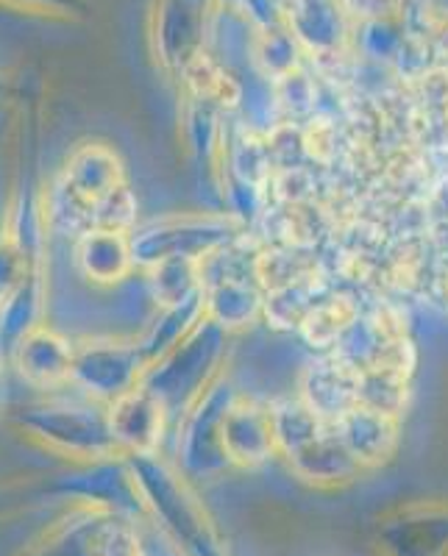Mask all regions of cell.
Instances as JSON below:
<instances>
[{"label": "cell", "instance_id": "6da1fadb", "mask_svg": "<svg viewBox=\"0 0 448 556\" xmlns=\"http://www.w3.org/2000/svg\"><path fill=\"white\" fill-rule=\"evenodd\" d=\"M12 426L34 448L67 459L70 465L126 456L109 429L107 406L98 401H39L20 406Z\"/></svg>", "mask_w": 448, "mask_h": 556}, {"label": "cell", "instance_id": "7a4b0ae2", "mask_svg": "<svg viewBox=\"0 0 448 556\" xmlns=\"http://www.w3.org/2000/svg\"><path fill=\"white\" fill-rule=\"evenodd\" d=\"M221 14V0H151L148 3V53L167 81L182 84L192 64L212 53Z\"/></svg>", "mask_w": 448, "mask_h": 556}, {"label": "cell", "instance_id": "3957f363", "mask_svg": "<svg viewBox=\"0 0 448 556\" xmlns=\"http://www.w3.org/2000/svg\"><path fill=\"white\" fill-rule=\"evenodd\" d=\"M246 235V223L234 215L217 212H187V215H164L157 220L139 223L132 231V248L137 270L167 260L203 262L221 248L232 245Z\"/></svg>", "mask_w": 448, "mask_h": 556}, {"label": "cell", "instance_id": "277c9868", "mask_svg": "<svg viewBox=\"0 0 448 556\" xmlns=\"http://www.w3.org/2000/svg\"><path fill=\"white\" fill-rule=\"evenodd\" d=\"M228 340L232 334L203 317L201 326L182 345H176L171 354L148 367L142 384L162 399L171 415L173 412L182 415L217 376L226 374L223 365L228 356Z\"/></svg>", "mask_w": 448, "mask_h": 556}, {"label": "cell", "instance_id": "5b68a950", "mask_svg": "<svg viewBox=\"0 0 448 556\" xmlns=\"http://www.w3.org/2000/svg\"><path fill=\"white\" fill-rule=\"evenodd\" d=\"M128 462L142 495V506L151 509L184 545L203 548V554L212 551V529L203 520L192 490L171 462H164L159 454L128 456Z\"/></svg>", "mask_w": 448, "mask_h": 556}, {"label": "cell", "instance_id": "8992f818", "mask_svg": "<svg viewBox=\"0 0 448 556\" xmlns=\"http://www.w3.org/2000/svg\"><path fill=\"white\" fill-rule=\"evenodd\" d=\"M237 395L240 390L226 374H221L178 415L176 454L187 473H215L232 465L223 451V417Z\"/></svg>", "mask_w": 448, "mask_h": 556}, {"label": "cell", "instance_id": "52a82bcc", "mask_svg": "<svg viewBox=\"0 0 448 556\" xmlns=\"http://www.w3.org/2000/svg\"><path fill=\"white\" fill-rule=\"evenodd\" d=\"M146 374L148 365L134 337H89L76 342L70 387L109 406L123 392L142 384Z\"/></svg>", "mask_w": 448, "mask_h": 556}, {"label": "cell", "instance_id": "ba28073f", "mask_svg": "<svg viewBox=\"0 0 448 556\" xmlns=\"http://www.w3.org/2000/svg\"><path fill=\"white\" fill-rule=\"evenodd\" d=\"M287 28L315 67L353 56V20L343 0H287Z\"/></svg>", "mask_w": 448, "mask_h": 556}, {"label": "cell", "instance_id": "9c48e42d", "mask_svg": "<svg viewBox=\"0 0 448 556\" xmlns=\"http://www.w3.org/2000/svg\"><path fill=\"white\" fill-rule=\"evenodd\" d=\"M73 356H76V342L67 340L62 331L51 329L48 323H39L32 331H26L9 351V359L20 379L39 392H53L70 384Z\"/></svg>", "mask_w": 448, "mask_h": 556}, {"label": "cell", "instance_id": "30bf717a", "mask_svg": "<svg viewBox=\"0 0 448 556\" xmlns=\"http://www.w3.org/2000/svg\"><path fill=\"white\" fill-rule=\"evenodd\" d=\"M109 429L126 456L159 454L162 440L167 434L171 409L153 395L146 384L123 392L107 406Z\"/></svg>", "mask_w": 448, "mask_h": 556}, {"label": "cell", "instance_id": "8fae6325", "mask_svg": "<svg viewBox=\"0 0 448 556\" xmlns=\"http://www.w3.org/2000/svg\"><path fill=\"white\" fill-rule=\"evenodd\" d=\"M296 395L326 424H337L360 404V370L337 354H318L301 367Z\"/></svg>", "mask_w": 448, "mask_h": 556}, {"label": "cell", "instance_id": "7c38bea8", "mask_svg": "<svg viewBox=\"0 0 448 556\" xmlns=\"http://www.w3.org/2000/svg\"><path fill=\"white\" fill-rule=\"evenodd\" d=\"M57 184L70 195L82 201L84 206H96L101 198L123 187L126 181V165H123L121 153L114 151L107 142L87 139L78 142L64 159L62 170H59Z\"/></svg>", "mask_w": 448, "mask_h": 556}, {"label": "cell", "instance_id": "4fadbf2b", "mask_svg": "<svg viewBox=\"0 0 448 556\" xmlns=\"http://www.w3.org/2000/svg\"><path fill=\"white\" fill-rule=\"evenodd\" d=\"M223 451L237 468H257L278 454L273 437L271 404L237 395L223 417Z\"/></svg>", "mask_w": 448, "mask_h": 556}, {"label": "cell", "instance_id": "5bb4252c", "mask_svg": "<svg viewBox=\"0 0 448 556\" xmlns=\"http://www.w3.org/2000/svg\"><path fill=\"white\" fill-rule=\"evenodd\" d=\"M73 262L89 285L107 287V290L126 285L134 273H139L134 262L132 235L103 231V228H92L73 242Z\"/></svg>", "mask_w": 448, "mask_h": 556}, {"label": "cell", "instance_id": "9a60e30c", "mask_svg": "<svg viewBox=\"0 0 448 556\" xmlns=\"http://www.w3.org/2000/svg\"><path fill=\"white\" fill-rule=\"evenodd\" d=\"M203 317L226 334H242L265 320V287L259 278H217L203 285Z\"/></svg>", "mask_w": 448, "mask_h": 556}, {"label": "cell", "instance_id": "2e32d148", "mask_svg": "<svg viewBox=\"0 0 448 556\" xmlns=\"http://www.w3.org/2000/svg\"><path fill=\"white\" fill-rule=\"evenodd\" d=\"M332 426L362 468L390 459L398 448V437H401V417L362 404L353 406Z\"/></svg>", "mask_w": 448, "mask_h": 556}, {"label": "cell", "instance_id": "e0dca14e", "mask_svg": "<svg viewBox=\"0 0 448 556\" xmlns=\"http://www.w3.org/2000/svg\"><path fill=\"white\" fill-rule=\"evenodd\" d=\"M203 320V292L201 295L184 301L176 306H162V309L153 312V317H148L146 329L139 331L134 340H137L139 354L146 359L148 367L157 365L162 356H167L176 345H182L192 331L201 326Z\"/></svg>", "mask_w": 448, "mask_h": 556}, {"label": "cell", "instance_id": "ac0fdd59", "mask_svg": "<svg viewBox=\"0 0 448 556\" xmlns=\"http://www.w3.org/2000/svg\"><path fill=\"white\" fill-rule=\"evenodd\" d=\"M287 459H290L293 470L312 484H343L362 470L360 462L353 459L351 451L337 437L335 426H328L323 434H318L303 448L293 451Z\"/></svg>", "mask_w": 448, "mask_h": 556}, {"label": "cell", "instance_id": "d6986e66", "mask_svg": "<svg viewBox=\"0 0 448 556\" xmlns=\"http://www.w3.org/2000/svg\"><path fill=\"white\" fill-rule=\"evenodd\" d=\"M360 315V304H357L351 295L326 292V295L312 306L310 315L303 317L298 337H301L312 351H318V354H332Z\"/></svg>", "mask_w": 448, "mask_h": 556}, {"label": "cell", "instance_id": "ffe728a7", "mask_svg": "<svg viewBox=\"0 0 448 556\" xmlns=\"http://www.w3.org/2000/svg\"><path fill=\"white\" fill-rule=\"evenodd\" d=\"M45 295H48L45 270L42 262H37L26 276V281L17 287V292L9 298L7 304H0V351L9 354L20 337L42 323Z\"/></svg>", "mask_w": 448, "mask_h": 556}, {"label": "cell", "instance_id": "44dd1931", "mask_svg": "<svg viewBox=\"0 0 448 556\" xmlns=\"http://www.w3.org/2000/svg\"><path fill=\"white\" fill-rule=\"evenodd\" d=\"M248 59H251L253 73L271 84L290 76L293 70L310 64L303 56L301 45H298V39L293 37L287 26L267 28V31H248Z\"/></svg>", "mask_w": 448, "mask_h": 556}, {"label": "cell", "instance_id": "7402d4cb", "mask_svg": "<svg viewBox=\"0 0 448 556\" xmlns=\"http://www.w3.org/2000/svg\"><path fill=\"white\" fill-rule=\"evenodd\" d=\"M139 273L153 309L184 304L203 292L201 262L196 260H167Z\"/></svg>", "mask_w": 448, "mask_h": 556}, {"label": "cell", "instance_id": "603a6c76", "mask_svg": "<svg viewBox=\"0 0 448 556\" xmlns=\"http://www.w3.org/2000/svg\"><path fill=\"white\" fill-rule=\"evenodd\" d=\"M323 278L318 273L307 278H298L293 285L273 287L265 290V320L276 331H296L301 329L303 317L310 315L312 306L326 295Z\"/></svg>", "mask_w": 448, "mask_h": 556}, {"label": "cell", "instance_id": "cb8c5ba5", "mask_svg": "<svg viewBox=\"0 0 448 556\" xmlns=\"http://www.w3.org/2000/svg\"><path fill=\"white\" fill-rule=\"evenodd\" d=\"M267 404H271L273 437H276L278 454L290 456L293 451L312 443L318 434H323L332 426L303 404L296 392L293 395H278V399L267 401Z\"/></svg>", "mask_w": 448, "mask_h": 556}, {"label": "cell", "instance_id": "d4e9b609", "mask_svg": "<svg viewBox=\"0 0 448 556\" xmlns=\"http://www.w3.org/2000/svg\"><path fill=\"white\" fill-rule=\"evenodd\" d=\"M407 42V28L401 17L365 20L353 26V56L376 67H393Z\"/></svg>", "mask_w": 448, "mask_h": 556}, {"label": "cell", "instance_id": "484cf974", "mask_svg": "<svg viewBox=\"0 0 448 556\" xmlns=\"http://www.w3.org/2000/svg\"><path fill=\"white\" fill-rule=\"evenodd\" d=\"M410 376L368 367V370H360V404L401 417L410 404Z\"/></svg>", "mask_w": 448, "mask_h": 556}, {"label": "cell", "instance_id": "4316f807", "mask_svg": "<svg viewBox=\"0 0 448 556\" xmlns=\"http://www.w3.org/2000/svg\"><path fill=\"white\" fill-rule=\"evenodd\" d=\"M273 101H276L278 117H287L282 123L310 121L318 109V84L310 73V64L273 81Z\"/></svg>", "mask_w": 448, "mask_h": 556}, {"label": "cell", "instance_id": "83f0119b", "mask_svg": "<svg viewBox=\"0 0 448 556\" xmlns=\"http://www.w3.org/2000/svg\"><path fill=\"white\" fill-rule=\"evenodd\" d=\"M37 262L42 260L34 256L9 228H0V304H7L9 298L17 292V287L26 281Z\"/></svg>", "mask_w": 448, "mask_h": 556}, {"label": "cell", "instance_id": "f1b7e54d", "mask_svg": "<svg viewBox=\"0 0 448 556\" xmlns=\"http://www.w3.org/2000/svg\"><path fill=\"white\" fill-rule=\"evenodd\" d=\"M137 226V195H134L128 184H123V187H117L114 192H109L107 198H101V201L92 206V228L132 235Z\"/></svg>", "mask_w": 448, "mask_h": 556}, {"label": "cell", "instance_id": "f546056e", "mask_svg": "<svg viewBox=\"0 0 448 556\" xmlns=\"http://www.w3.org/2000/svg\"><path fill=\"white\" fill-rule=\"evenodd\" d=\"M9 12L28 14V17L53 20V23H73L87 17L89 0H0Z\"/></svg>", "mask_w": 448, "mask_h": 556}, {"label": "cell", "instance_id": "4dcf8cb0", "mask_svg": "<svg viewBox=\"0 0 448 556\" xmlns=\"http://www.w3.org/2000/svg\"><path fill=\"white\" fill-rule=\"evenodd\" d=\"M343 7H346V12L353 20V26H357V23H365V20L401 17L407 0H343Z\"/></svg>", "mask_w": 448, "mask_h": 556}, {"label": "cell", "instance_id": "1f68e13d", "mask_svg": "<svg viewBox=\"0 0 448 556\" xmlns=\"http://www.w3.org/2000/svg\"><path fill=\"white\" fill-rule=\"evenodd\" d=\"M7 96H9V76L0 70V101H3Z\"/></svg>", "mask_w": 448, "mask_h": 556}, {"label": "cell", "instance_id": "d6a6232c", "mask_svg": "<svg viewBox=\"0 0 448 556\" xmlns=\"http://www.w3.org/2000/svg\"><path fill=\"white\" fill-rule=\"evenodd\" d=\"M223 3V12H234V7L240 3V0H221Z\"/></svg>", "mask_w": 448, "mask_h": 556}, {"label": "cell", "instance_id": "836d02e7", "mask_svg": "<svg viewBox=\"0 0 448 556\" xmlns=\"http://www.w3.org/2000/svg\"><path fill=\"white\" fill-rule=\"evenodd\" d=\"M446 109H448V98H446Z\"/></svg>", "mask_w": 448, "mask_h": 556}]
</instances>
